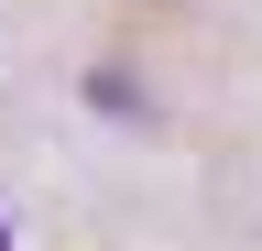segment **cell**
<instances>
[{
    "label": "cell",
    "instance_id": "1",
    "mask_svg": "<svg viewBox=\"0 0 262 251\" xmlns=\"http://www.w3.org/2000/svg\"><path fill=\"white\" fill-rule=\"evenodd\" d=\"M0 251H11V230H0Z\"/></svg>",
    "mask_w": 262,
    "mask_h": 251
}]
</instances>
